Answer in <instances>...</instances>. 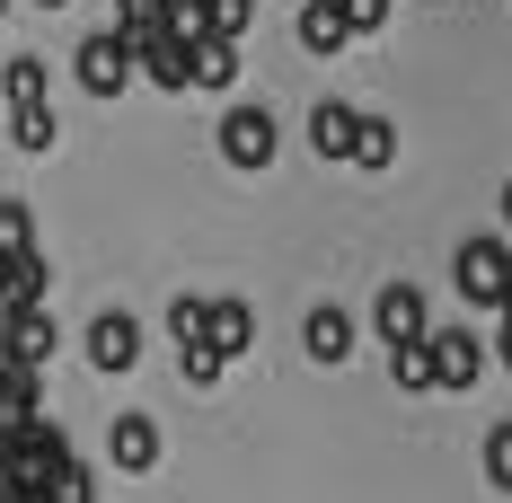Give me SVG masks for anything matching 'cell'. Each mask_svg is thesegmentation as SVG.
Returning <instances> with one entry per match:
<instances>
[{"label": "cell", "mask_w": 512, "mask_h": 503, "mask_svg": "<svg viewBox=\"0 0 512 503\" xmlns=\"http://www.w3.org/2000/svg\"><path fill=\"white\" fill-rule=\"evenodd\" d=\"M354 124H362V106L318 98V106H309V151H318V159H354Z\"/></svg>", "instance_id": "cell-9"}, {"label": "cell", "mask_w": 512, "mask_h": 503, "mask_svg": "<svg viewBox=\"0 0 512 503\" xmlns=\"http://www.w3.org/2000/svg\"><path fill=\"white\" fill-rule=\"evenodd\" d=\"M124 36H133V71H142L151 89H186V45H177L159 18L151 27H124Z\"/></svg>", "instance_id": "cell-7"}, {"label": "cell", "mask_w": 512, "mask_h": 503, "mask_svg": "<svg viewBox=\"0 0 512 503\" xmlns=\"http://www.w3.org/2000/svg\"><path fill=\"white\" fill-rule=\"evenodd\" d=\"M0 18H9V0H0Z\"/></svg>", "instance_id": "cell-28"}, {"label": "cell", "mask_w": 512, "mask_h": 503, "mask_svg": "<svg viewBox=\"0 0 512 503\" xmlns=\"http://www.w3.org/2000/svg\"><path fill=\"white\" fill-rule=\"evenodd\" d=\"M106 459H115L124 477H151L159 468V424L151 415H115V424H106Z\"/></svg>", "instance_id": "cell-8"}, {"label": "cell", "mask_w": 512, "mask_h": 503, "mask_svg": "<svg viewBox=\"0 0 512 503\" xmlns=\"http://www.w3.org/2000/svg\"><path fill=\"white\" fill-rule=\"evenodd\" d=\"M45 62H36V53H9V71H0V98L9 106H45Z\"/></svg>", "instance_id": "cell-16"}, {"label": "cell", "mask_w": 512, "mask_h": 503, "mask_svg": "<svg viewBox=\"0 0 512 503\" xmlns=\"http://www.w3.org/2000/svg\"><path fill=\"white\" fill-rule=\"evenodd\" d=\"M292 9H301V0H292Z\"/></svg>", "instance_id": "cell-29"}, {"label": "cell", "mask_w": 512, "mask_h": 503, "mask_svg": "<svg viewBox=\"0 0 512 503\" xmlns=\"http://www.w3.org/2000/svg\"><path fill=\"white\" fill-rule=\"evenodd\" d=\"M186 89H239V45H221V36L186 45Z\"/></svg>", "instance_id": "cell-12"}, {"label": "cell", "mask_w": 512, "mask_h": 503, "mask_svg": "<svg viewBox=\"0 0 512 503\" xmlns=\"http://www.w3.org/2000/svg\"><path fill=\"white\" fill-rule=\"evenodd\" d=\"M424 345H433V380H442V398H468L477 371H486V345H477L468 327H433Z\"/></svg>", "instance_id": "cell-5"}, {"label": "cell", "mask_w": 512, "mask_h": 503, "mask_svg": "<svg viewBox=\"0 0 512 503\" xmlns=\"http://www.w3.org/2000/svg\"><path fill=\"white\" fill-rule=\"evenodd\" d=\"M504 239H512V186H504Z\"/></svg>", "instance_id": "cell-25"}, {"label": "cell", "mask_w": 512, "mask_h": 503, "mask_svg": "<svg viewBox=\"0 0 512 503\" xmlns=\"http://www.w3.org/2000/svg\"><path fill=\"white\" fill-rule=\"evenodd\" d=\"M71 71H80L89 98H124V89H133V36H124V27L80 36V62H71Z\"/></svg>", "instance_id": "cell-2"}, {"label": "cell", "mask_w": 512, "mask_h": 503, "mask_svg": "<svg viewBox=\"0 0 512 503\" xmlns=\"http://www.w3.org/2000/svg\"><path fill=\"white\" fill-rule=\"evenodd\" d=\"M256 18V0H204V36H221V45H239Z\"/></svg>", "instance_id": "cell-19"}, {"label": "cell", "mask_w": 512, "mask_h": 503, "mask_svg": "<svg viewBox=\"0 0 512 503\" xmlns=\"http://www.w3.org/2000/svg\"><path fill=\"white\" fill-rule=\"evenodd\" d=\"M301 45L309 53H345V45H354V27H345L336 0H301Z\"/></svg>", "instance_id": "cell-13"}, {"label": "cell", "mask_w": 512, "mask_h": 503, "mask_svg": "<svg viewBox=\"0 0 512 503\" xmlns=\"http://www.w3.org/2000/svg\"><path fill=\"white\" fill-rule=\"evenodd\" d=\"M398 159V124L389 115H362L354 124V168H389Z\"/></svg>", "instance_id": "cell-17"}, {"label": "cell", "mask_w": 512, "mask_h": 503, "mask_svg": "<svg viewBox=\"0 0 512 503\" xmlns=\"http://www.w3.org/2000/svg\"><path fill=\"white\" fill-rule=\"evenodd\" d=\"M451 274H460L468 309H512V239H468L451 256Z\"/></svg>", "instance_id": "cell-1"}, {"label": "cell", "mask_w": 512, "mask_h": 503, "mask_svg": "<svg viewBox=\"0 0 512 503\" xmlns=\"http://www.w3.org/2000/svg\"><path fill=\"white\" fill-rule=\"evenodd\" d=\"M0 503H27V495H0Z\"/></svg>", "instance_id": "cell-27"}, {"label": "cell", "mask_w": 512, "mask_h": 503, "mask_svg": "<svg viewBox=\"0 0 512 503\" xmlns=\"http://www.w3.org/2000/svg\"><path fill=\"white\" fill-rule=\"evenodd\" d=\"M45 503H98V477L71 459V468H53V486H45Z\"/></svg>", "instance_id": "cell-22"}, {"label": "cell", "mask_w": 512, "mask_h": 503, "mask_svg": "<svg viewBox=\"0 0 512 503\" xmlns=\"http://www.w3.org/2000/svg\"><path fill=\"white\" fill-rule=\"evenodd\" d=\"M9 142L27 159H45L53 142H62V124H53V106H9Z\"/></svg>", "instance_id": "cell-15"}, {"label": "cell", "mask_w": 512, "mask_h": 503, "mask_svg": "<svg viewBox=\"0 0 512 503\" xmlns=\"http://www.w3.org/2000/svg\"><path fill=\"white\" fill-rule=\"evenodd\" d=\"M133 362H142V318H133V309H98V318H89V371L124 380Z\"/></svg>", "instance_id": "cell-4"}, {"label": "cell", "mask_w": 512, "mask_h": 503, "mask_svg": "<svg viewBox=\"0 0 512 503\" xmlns=\"http://www.w3.org/2000/svg\"><path fill=\"white\" fill-rule=\"evenodd\" d=\"M36 9H71V0H36Z\"/></svg>", "instance_id": "cell-26"}, {"label": "cell", "mask_w": 512, "mask_h": 503, "mask_svg": "<svg viewBox=\"0 0 512 503\" xmlns=\"http://www.w3.org/2000/svg\"><path fill=\"white\" fill-rule=\"evenodd\" d=\"M389 371H398L407 398H442V380H433V345H424V336H415V345H389Z\"/></svg>", "instance_id": "cell-14"}, {"label": "cell", "mask_w": 512, "mask_h": 503, "mask_svg": "<svg viewBox=\"0 0 512 503\" xmlns=\"http://www.w3.org/2000/svg\"><path fill=\"white\" fill-rule=\"evenodd\" d=\"M177 371H186V389H221V371H230V362H221L212 345H177Z\"/></svg>", "instance_id": "cell-21"}, {"label": "cell", "mask_w": 512, "mask_h": 503, "mask_svg": "<svg viewBox=\"0 0 512 503\" xmlns=\"http://www.w3.org/2000/svg\"><path fill=\"white\" fill-rule=\"evenodd\" d=\"M336 9H345V27H354V36H371V27H389V0H336Z\"/></svg>", "instance_id": "cell-24"}, {"label": "cell", "mask_w": 512, "mask_h": 503, "mask_svg": "<svg viewBox=\"0 0 512 503\" xmlns=\"http://www.w3.org/2000/svg\"><path fill=\"white\" fill-rule=\"evenodd\" d=\"M371 336H380V345H415V336H433L424 292H415V283H389V292L371 301Z\"/></svg>", "instance_id": "cell-6"}, {"label": "cell", "mask_w": 512, "mask_h": 503, "mask_svg": "<svg viewBox=\"0 0 512 503\" xmlns=\"http://www.w3.org/2000/svg\"><path fill=\"white\" fill-rule=\"evenodd\" d=\"M204 309H212V301L177 292V301H168V345H204Z\"/></svg>", "instance_id": "cell-20"}, {"label": "cell", "mask_w": 512, "mask_h": 503, "mask_svg": "<svg viewBox=\"0 0 512 503\" xmlns=\"http://www.w3.org/2000/svg\"><path fill=\"white\" fill-rule=\"evenodd\" d=\"M301 345H309V362H345V353H354V318H345L336 301H318L301 318Z\"/></svg>", "instance_id": "cell-11"}, {"label": "cell", "mask_w": 512, "mask_h": 503, "mask_svg": "<svg viewBox=\"0 0 512 503\" xmlns=\"http://www.w3.org/2000/svg\"><path fill=\"white\" fill-rule=\"evenodd\" d=\"M0 256H36V212L18 195H0Z\"/></svg>", "instance_id": "cell-18"}, {"label": "cell", "mask_w": 512, "mask_h": 503, "mask_svg": "<svg viewBox=\"0 0 512 503\" xmlns=\"http://www.w3.org/2000/svg\"><path fill=\"white\" fill-rule=\"evenodd\" d=\"M274 151H283V133H274L265 106H230L221 115V159L230 168H274Z\"/></svg>", "instance_id": "cell-3"}, {"label": "cell", "mask_w": 512, "mask_h": 503, "mask_svg": "<svg viewBox=\"0 0 512 503\" xmlns=\"http://www.w3.org/2000/svg\"><path fill=\"white\" fill-rule=\"evenodd\" d=\"M486 486H495V495H512V424H495V433H486Z\"/></svg>", "instance_id": "cell-23"}, {"label": "cell", "mask_w": 512, "mask_h": 503, "mask_svg": "<svg viewBox=\"0 0 512 503\" xmlns=\"http://www.w3.org/2000/svg\"><path fill=\"white\" fill-rule=\"evenodd\" d=\"M204 345L221 353V362H239V353L256 345V309H248V301H212V309H204Z\"/></svg>", "instance_id": "cell-10"}]
</instances>
